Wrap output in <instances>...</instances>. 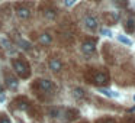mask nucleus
<instances>
[{
  "label": "nucleus",
  "instance_id": "nucleus-21",
  "mask_svg": "<svg viewBox=\"0 0 135 123\" xmlns=\"http://www.w3.org/2000/svg\"><path fill=\"white\" fill-rule=\"evenodd\" d=\"M96 123H116L113 119H100V120H97Z\"/></svg>",
  "mask_w": 135,
  "mask_h": 123
},
{
  "label": "nucleus",
  "instance_id": "nucleus-13",
  "mask_svg": "<svg viewBox=\"0 0 135 123\" xmlns=\"http://www.w3.org/2000/svg\"><path fill=\"white\" fill-rule=\"evenodd\" d=\"M48 114L52 119H58V117H61L64 114V110H61L60 107H51V109H48Z\"/></svg>",
  "mask_w": 135,
  "mask_h": 123
},
{
  "label": "nucleus",
  "instance_id": "nucleus-10",
  "mask_svg": "<svg viewBox=\"0 0 135 123\" xmlns=\"http://www.w3.org/2000/svg\"><path fill=\"white\" fill-rule=\"evenodd\" d=\"M123 28H125V30L128 33H132L135 30V16L134 15H129L128 18L125 19V22H123Z\"/></svg>",
  "mask_w": 135,
  "mask_h": 123
},
{
  "label": "nucleus",
  "instance_id": "nucleus-12",
  "mask_svg": "<svg viewBox=\"0 0 135 123\" xmlns=\"http://www.w3.org/2000/svg\"><path fill=\"white\" fill-rule=\"evenodd\" d=\"M62 116H65L67 120H74L79 117V110H76V109H67V110H64Z\"/></svg>",
  "mask_w": 135,
  "mask_h": 123
},
{
  "label": "nucleus",
  "instance_id": "nucleus-1",
  "mask_svg": "<svg viewBox=\"0 0 135 123\" xmlns=\"http://www.w3.org/2000/svg\"><path fill=\"white\" fill-rule=\"evenodd\" d=\"M84 78L87 80V83L97 85V87H103L110 83L109 73L106 70H100V68H89L84 74Z\"/></svg>",
  "mask_w": 135,
  "mask_h": 123
},
{
  "label": "nucleus",
  "instance_id": "nucleus-22",
  "mask_svg": "<svg viewBox=\"0 0 135 123\" xmlns=\"http://www.w3.org/2000/svg\"><path fill=\"white\" fill-rule=\"evenodd\" d=\"M76 2H77V0H64V4H65L67 7H70V6H73Z\"/></svg>",
  "mask_w": 135,
  "mask_h": 123
},
{
  "label": "nucleus",
  "instance_id": "nucleus-4",
  "mask_svg": "<svg viewBox=\"0 0 135 123\" xmlns=\"http://www.w3.org/2000/svg\"><path fill=\"white\" fill-rule=\"evenodd\" d=\"M13 106H15L18 110H22V111H28L31 109V106H32V103H31V100L28 99V97L25 96H19L16 97L15 100H13Z\"/></svg>",
  "mask_w": 135,
  "mask_h": 123
},
{
  "label": "nucleus",
  "instance_id": "nucleus-2",
  "mask_svg": "<svg viewBox=\"0 0 135 123\" xmlns=\"http://www.w3.org/2000/svg\"><path fill=\"white\" fill-rule=\"evenodd\" d=\"M33 90L38 91V94H52L54 90H55V85L51 80L47 78H39L33 83Z\"/></svg>",
  "mask_w": 135,
  "mask_h": 123
},
{
  "label": "nucleus",
  "instance_id": "nucleus-3",
  "mask_svg": "<svg viewBox=\"0 0 135 123\" xmlns=\"http://www.w3.org/2000/svg\"><path fill=\"white\" fill-rule=\"evenodd\" d=\"M12 67H13V70H15V73L23 80L29 78L31 74H32L29 64L25 62V61H22V59H12Z\"/></svg>",
  "mask_w": 135,
  "mask_h": 123
},
{
  "label": "nucleus",
  "instance_id": "nucleus-24",
  "mask_svg": "<svg viewBox=\"0 0 135 123\" xmlns=\"http://www.w3.org/2000/svg\"><path fill=\"white\" fill-rule=\"evenodd\" d=\"M102 33H105L106 36H110V32H109V30H106V29H105V30H102Z\"/></svg>",
  "mask_w": 135,
  "mask_h": 123
},
{
  "label": "nucleus",
  "instance_id": "nucleus-17",
  "mask_svg": "<svg viewBox=\"0 0 135 123\" xmlns=\"http://www.w3.org/2000/svg\"><path fill=\"white\" fill-rule=\"evenodd\" d=\"M112 3L118 7H126L128 6V0H112Z\"/></svg>",
  "mask_w": 135,
  "mask_h": 123
},
{
  "label": "nucleus",
  "instance_id": "nucleus-11",
  "mask_svg": "<svg viewBox=\"0 0 135 123\" xmlns=\"http://www.w3.org/2000/svg\"><path fill=\"white\" fill-rule=\"evenodd\" d=\"M4 84H6L7 88H10V90H16L19 83H18V80H16V77L10 75V74H6V75H4Z\"/></svg>",
  "mask_w": 135,
  "mask_h": 123
},
{
  "label": "nucleus",
  "instance_id": "nucleus-5",
  "mask_svg": "<svg viewBox=\"0 0 135 123\" xmlns=\"http://www.w3.org/2000/svg\"><path fill=\"white\" fill-rule=\"evenodd\" d=\"M94 49H96V42L91 41V39H86V41L81 44V51L86 54V55H90V54H93Z\"/></svg>",
  "mask_w": 135,
  "mask_h": 123
},
{
  "label": "nucleus",
  "instance_id": "nucleus-23",
  "mask_svg": "<svg viewBox=\"0 0 135 123\" xmlns=\"http://www.w3.org/2000/svg\"><path fill=\"white\" fill-rule=\"evenodd\" d=\"M119 41L123 42V44H126V45H131V41H129V39H126V38H123V36H119Z\"/></svg>",
  "mask_w": 135,
  "mask_h": 123
},
{
  "label": "nucleus",
  "instance_id": "nucleus-19",
  "mask_svg": "<svg viewBox=\"0 0 135 123\" xmlns=\"http://www.w3.org/2000/svg\"><path fill=\"white\" fill-rule=\"evenodd\" d=\"M123 123H135V114L125 116V117H123Z\"/></svg>",
  "mask_w": 135,
  "mask_h": 123
},
{
  "label": "nucleus",
  "instance_id": "nucleus-7",
  "mask_svg": "<svg viewBox=\"0 0 135 123\" xmlns=\"http://www.w3.org/2000/svg\"><path fill=\"white\" fill-rule=\"evenodd\" d=\"M15 12H16V15H18V18H21V19H29L31 18V10H29V7H26V6L19 4V6H16Z\"/></svg>",
  "mask_w": 135,
  "mask_h": 123
},
{
  "label": "nucleus",
  "instance_id": "nucleus-8",
  "mask_svg": "<svg viewBox=\"0 0 135 123\" xmlns=\"http://www.w3.org/2000/svg\"><path fill=\"white\" fill-rule=\"evenodd\" d=\"M48 67H50V70L52 71V73L57 74L62 70V62L60 61L58 58H51L50 61H48Z\"/></svg>",
  "mask_w": 135,
  "mask_h": 123
},
{
  "label": "nucleus",
  "instance_id": "nucleus-16",
  "mask_svg": "<svg viewBox=\"0 0 135 123\" xmlns=\"http://www.w3.org/2000/svg\"><path fill=\"white\" fill-rule=\"evenodd\" d=\"M73 96L76 97V99H79V100L84 99V91H83V88H80V87L74 88V90H73Z\"/></svg>",
  "mask_w": 135,
  "mask_h": 123
},
{
  "label": "nucleus",
  "instance_id": "nucleus-18",
  "mask_svg": "<svg viewBox=\"0 0 135 123\" xmlns=\"http://www.w3.org/2000/svg\"><path fill=\"white\" fill-rule=\"evenodd\" d=\"M0 42H2V45H3L4 48H6V49H9L10 51V48H12V44H10V41L7 38H2L0 39Z\"/></svg>",
  "mask_w": 135,
  "mask_h": 123
},
{
  "label": "nucleus",
  "instance_id": "nucleus-9",
  "mask_svg": "<svg viewBox=\"0 0 135 123\" xmlns=\"http://www.w3.org/2000/svg\"><path fill=\"white\" fill-rule=\"evenodd\" d=\"M103 19L108 25H115L118 20H119V13L118 12H106L103 15Z\"/></svg>",
  "mask_w": 135,
  "mask_h": 123
},
{
  "label": "nucleus",
  "instance_id": "nucleus-15",
  "mask_svg": "<svg viewBox=\"0 0 135 123\" xmlns=\"http://www.w3.org/2000/svg\"><path fill=\"white\" fill-rule=\"evenodd\" d=\"M16 44H18V47H19V48H22L23 51H29V49H32V45H31V42L25 41V39H22V38H18Z\"/></svg>",
  "mask_w": 135,
  "mask_h": 123
},
{
  "label": "nucleus",
  "instance_id": "nucleus-14",
  "mask_svg": "<svg viewBox=\"0 0 135 123\" xmlns=\"http://www.w3.org/2000/svg\"><path fill=\"white\" fill-rule=\"evenodd\" d=\"M51 42H52V36L50 35L48 32H45V33H42L41 36H39V44L41 45H51Z\"/></svg>",
  "mask_w": 135,
  "mask_h": 123
},
{
  "label": "nucleus",
  "instance_id": "nucleus-6",
  "mask_svg": "<svg viewBox=\"0 0 135 123\" xmlns=\"http://www.w3.org/2000/svg\"><path fill=\"white\" fill-rule=\"evenodd\" d=\"M83 23H84V26L87 28L89 30H96L97 26H99V23H97V19L94 18V16H86L84 20H83Z\"/></svg>",
  "mask_w": 135,
  "mask_h": 123
},
{
  "label": "nucleus",
  "instance_id": "nucleus-20",
  "mask_svg": "<svg viewBox=\"0 0 135 123\" xmlns=\"http://www.w3.org/2000/svg\"><path fill=\"white\" fill-rule=\"evenodd\" d=\"M0 123H12V122L6 114H3V116H0Z\"/></svg>",
  "mask_w": 135,
  "mask_h": 123
},
{
  "label": "nucleus",
  "instance_id": "nucleus-25",
  "mask_svg": "<svg viewBox=\"0 0 135 123\" xmlns=\"http://www.w3.org/2000/svg\"><path fill=\"white\" fill-rule=\"evenodd\" d=\"M2 94H3V88L0 87V96H2Z\"/></svg>",
  "mask_w": 135,
  "mask_h": 123
}]
</instances>
